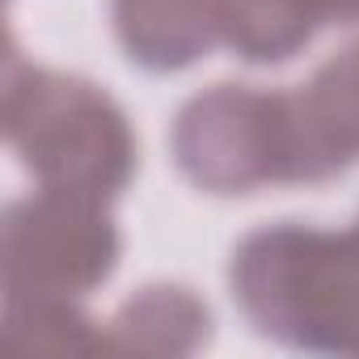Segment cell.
I'll use <instances>...</instances> for the list:
<instances>
[{
	"instance_id": "10",
	"label": "cell",
	"mask_w": 359,
	"mask_h": 359,
	"mask_svg": "<svg viewBox=\"0 0 359 359\" xmlns=\"http://www.w3.org/2000/svg\"><path fill=\"white\" fill-rule=\"evenodd\" d=\"M317 26H359V0H300Z\"/></svg>"
},
{
	"instance_id": "1",
	"label": "cell",
	"mask_w": 359,
	"mask_h": 359,
	"mask_svg": "<svg viewBox=\"0 0 359 359\" xmlns=\"http://www.w3.org/2000/svg\"><path fill=\"white\" fill-rule=\"evenodd\" d=\"M229 292L262 338L359 355V220L351 229L279 220L245 233L229 262Z\"/></svg>"
},
{
	"instance_id": "3",
	"label": "cell",
	"mask_w": 359,
	"mask_h": 359,
	"mask_svg": "<svg viewBox=\"0 0 359 359\" xmlns=\"http://www.w3.org/2000/svg\"><path fill=\"white\" fill-rule=\"evenodd\" d=\"M169 156L195 191L216 199L300 187L292 89L220 81L187 97L169 127Z\"/></svg>"
},
{
	"instance_id": "7",
	"label": "cell",
	"mask_w": 359,
	"mask_h": 359,
	"mask_svg": "<svg viewBox=\"0 0 359 359\" xmlns=\"http://www.w3.org/2000/svg\"><path fill=\"white\" fill-rule=\"evenodd\" d=\"M296 102L321 182L346 173L359 161V39L334 51L309 85L296 89Z\"/></svg>"
},
{
	"instance_id": "9",
	"label": "cell",
	"mask_w": 359,
	"mask_h": 359,
	"mask_svg": "<svg viewBox=\"0 0 359 359\" xmlns=\"http://www.w3.org/2000/svg\"><path fill=\"white\" fill-rule=\"evenodd\" d=\"M0 338L22 351H102L106 325L93 321L81 300L60 296H5Z\"/></svg>"
},
{
	"instance_id": "6",
	"label": "cell",
	"mask_w": 359,
	"mask_h": 359,
	"mask_svg": "<svg viewBox=\"0 0 359 359\" xmlns=\"http://www.w3.org/2000/svg\"><path fill=\"white\" fill-rule=\"evenodd\" d=\"M212 338V309L187 283H144L106 321V346L140 355H195Z\"/></svg>"
},
{
	"instance_id": "2",
	"label": "cell",
	"mask_w": 359,
	"mask_h": 359,
	"mask_svg": "<svg viewBox=\"0 0 359 359\" xmlns=\"http://www.w3.org/2000/svg\"><path fill=\"white\" fill-rule=\"evenodd\" d=\"M0 118L39 191L114 203L140 169V140L114 93L89 76L22 60L18 43L5 55Z\"/></svg>"
},
{
	"instance_id": "5",
	"label": "cell",
	"mask_w": 359,
	"mask_h": 359,
	"mask_svg": "<svg viewBox=\"0 0 359 359\" xmlns=\"http://www.w3.org/2000/svg\"><path fill=\"white\" fill-rule=\"evenodd\" d=\"M229 0H110L123 55L144 72H182L224 43Z\"/></svg>"
},
{
	"instance_id": "8",
	"label": "cell",
	"mask_w": 359,
	"mask_h": 359,
	"mask_svg": "<svg viewBox=\"0 0 359 359\" xmlns=\"http://www.w3.org/2000/svg\"><path fill=\"white\" fill-rule=\"evenodd\" d=\"M321 26L300 9V0H229L224 47L245 64L296 60Z\"/></svg>"
},
{
	"instance_id": "4",
	"label": "cell",
	"mask_w": 359,
	"mask_h": 359,
	"mask_svg": "<svg viewBox=\"0 0 359 359\" xmlns=\"http://www.w3.org/2000/svg\"><path fill=\"white\" fill-rule=\"evenodd\" d=\"M123 258V233L106 203L34 191L9 203L0 224L5 296L81 300L97 292Z\"/></svg>"
}]
</instances>
